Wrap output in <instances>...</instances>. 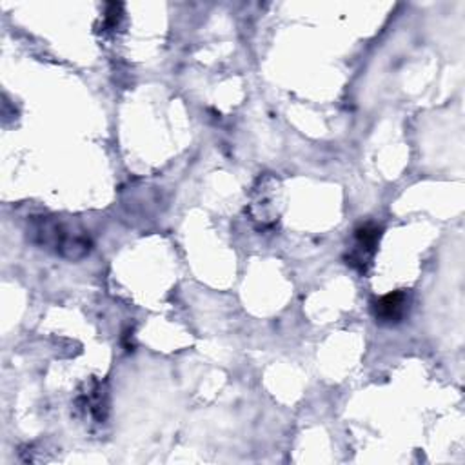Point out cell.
<instances>
[{
  "mask_svg": "<svg viewBox=\"0 0 465 465\" xmlns=\"http://www.w3.org/2000/svg\"><path fill=\"white\" fill-rule=\"evenodd\" d=\"M29 233L35 236L33 240L37 244L53 249L57 255L67 257L71 260L84 257L91 249L89 238L84 233L71 229L67 224L58 221H50V219L35 221Z\"/></svg>",
  "mask_w": 465,
  "mask_h": 465,
  "instance_id": "1",
  "label": "cell"
},
{
  "mask_svg": "<svg viewBox=\"0 0 465 465\" xmlns=\"http://www.w3.org/2000/svg\"><path fill=\"white\" fill-rule=\"evenodd\" d=\"M382 229L375 224H364L354 231V247L351 255H347V264L360 273H366L368 267L373 264L375 253L380 244Z\"/></svg>",
  "mask_w": 465,
  "mask_h": 465,
  "instance_id": "2",
  "label": "cell"
},
{
  "mask_svg": "<svg viewBox=\"0 0 465 465\" xmlns=\"http://www.w3.org/2000/svg\"><path fill=\"white\" fill-rule=\"evenodd\" d=\"M375 318L380 324H399L407 313V295L404 291L389 293L378 298L373 306Z\"/></svg>",
  "mask_w": 465,
  "mask_h": 465,
  "instance_id": "3",
  "label": "cell"
},
{
  "mask_svg": "<svg viewBox=\"0 0 465 465\" xmlns=\"http://www.w3.org/2000/svg\"><path fill=\"white\" fill-rule=\"evenodd\" d=\"M120 12H122V4H110V6H107L105 19H104V26H105V27H112V29L117 27L119 19L122 17Z\"/></svg>",
  "mask_w": 465,
  "mask_h": 465,
  "instance_id": "4",
  "label": "cell"
}]
</instances>
